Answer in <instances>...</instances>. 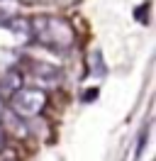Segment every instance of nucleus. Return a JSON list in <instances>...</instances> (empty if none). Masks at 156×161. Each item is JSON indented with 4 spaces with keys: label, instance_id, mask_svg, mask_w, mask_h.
<instances>
[{
    "label": "nucleus",
    "instance_id": "f257e3e1",
    "mask_svg": "<svg viewBox=\"0 0 156 161\" xmlns=\"http://www.w3.org/2000/svg\"><path fill=\"white\" fill-rule=\"evenodd\" d=\"M29 30H32V42H37L39 47L54 54H66L76 47V30L66 17L37 15L34 20H29Z\"/></svg>",
    "mask_w": 156,
    "mask_h": 161
},
{
    "label": "nucleus",
    "instance_id": "f03ea898",
    "mask_svg": "<svg viewBox=\"0 0 156 161\" xmlns=\"http://www.w3.org/2000/svg\"><path fill=\"white\" fill-rule=\"evenodd\" d=\"M44 108H47V91H42V88L22 86L20 91L10 95V110L17 117H39Z\"/></svg>",
    "mask_w": 156,
    "mask_h": 161
},
{
    "label": "nucleus",
    "instance_id": "7ed1b4c3",
    "mask_svg": "<svg viewBox=\"0 0 156 161\" xmlns=\"http://www.w3.org/2000/svg\"><path fill=\"white\" fill-rule=\"evenodd\" d=\"M25 61V71H27V76L37 86L34 88H39L42 86V91L44 88H56V86H61V71L54 66V64H47V61H37V59H22Z\"/></svg>",
    "mask_w": 156,
    "mask_h": 161
},
{
    "label": "nucleus",
    "instance_id": "20e7f679",
    "mask_svg": "<svg viewBox=\"0 0 156 161\" xmlns=\"http://www.w3.org/2000/svg\"><path fill=\"white\" fill-rule=\"evenodd\" d=\"M0 120H3V125H0V127L5 130V134H8V130H10L15 137H20V139L29 137V130H27V125H25V120H22V117H17V115L10 110V108H5V110H3Z\"/></svg>",
    "mask_w": 156,
    "mask_h": 161
},
{
    "label": "nucleus",
    "instance_id": "39448f33",
    "mask_svg": "<svg viewBox=\"0 0 156 161\" xmlns=\"http://www.w3.org/2000/svg\"><path fill=\"white\" fill-rule=\"evenodd\" d=\"M22 78H25V73L20 71V66H12L3 73V80H0V95H12L15 91L22 88Z\"/></svg>",
    "mask_w": 156,
    "mask_h": 161
},
{
    "label": "nucleus",
    "instance_id": "423d86ee",
    "mask_svg": "<svg viewBox=\"0 0 156 161\" xmlns=\"http://www.w3.org/2000/svg\"><path fill=\"white\" fill-rule=\"evenodd\" d=\"M5 30L20 42V44H27L32 42V30H29V20H22V17H10L5 25H3Z\"/></svg>",
    "mask_w": 156,
    "mask_h": 161
},
{
    "label": "nucleus",
    "instance_id": "0eeeda50",
    "mask_svg": "<svg viewBox=\"0 0 156 161\" xmlns=\"http://www.w3.org/2000/svg\"><path fill=\"white\" fill-rule=\"evenodd\" d=\"M149 8H151V3H144L142 10H134V17L142 22V25H146V12H149Z\"/></svg>",
    "mask_w": 156,
    "mask_h": 161
},
{
    "label": "nucleus",
    "instance_id": "6e6552de",
    "mask_svg": "<svg viewBox=\"0 0 156 161\" xmlns=\"http://www.w3.org/2000/svg\"><path fill=\"white\" fill-rule=\"evenodd\" d=\"M10 17H12V8H5V5H3V0H0V27H3Z\"/></svg>",
    "mask_w": 156,
    "mask_h": 161
},
{
    "label": "nucleus",
    "instance_id": "1a4fd4ad",
    "mask_svg": "<svg viewBox=\"0 0 156 161\" xmlns=\"http://www.w3.org/2000/svg\"><path fill=\"white\" fill-rule=\"evenodd\" d=\"M98 95H100V91H98V88H90V91L83 93V103H93V98H98Z\"/></svg>",
    "mask_w": 156,
    "mask_h": 161
},
{
    "label": "nucleus",
    "instance_id": "9d476101",
    "mask_svg": "<svg viewBox=\"0 0 156 161\" xmlns=\"http://www.w3.org/2000/svg\"><path fill=\"white\" fill-rule=\"evenodd\" d=\"M5 147H8V134H5V130L0 127V154L5 151Z\"/></svg>",
    "mask_w": 156,
    "mask_h": 161
},
{
    "label": "nucleus",
    "instance_id": "9b49d317",
    "mask_svg": "<svg viewBox=\"0 0 156 161\" xmlns=\"http://www.w3.org/2000/svg\"><path fill=\"white\" fill-rule=\"evenodd\" d=\"M54 5H73V3H78V0H51Z\"/></svg>",
    "mask_w": 156,
    "mask_h": 161
},
{
    "label": "nucleus",
    "instance_id": "f8f14e48",
    "mask_svg": "<svg viewBox=\"0 0 156 161\" xmlns=\"http://www.w3.org/2000/svg\"><path fill=\"white\" fill-rule=\"evenodd\" d=\"M20 3H22V5H34L37 0H20Z\"/></svg>",
    "mask_w": 156,
    "mask_h": 161
},
{
    "label": "nucleus",
    "instance_id": "ddd939ff",
    "mask_svg": "<svg viewBox=\"0 0 156 161\" xmlns=\"http://www.w3.org/2000/svg\"><path fill=\"white\" fill-rule=\"evenodd\" d=\"M3 110H5V103H3V98H0V115H3Z\"/></svg>",
    "mask_w": 156,
    "mask_h": 161
}]
</instances>
